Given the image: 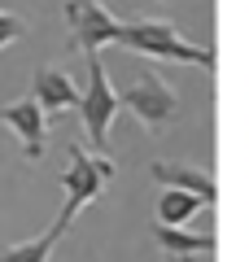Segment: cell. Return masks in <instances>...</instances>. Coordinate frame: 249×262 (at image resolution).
<instances>
[{
    "label": "cell",
    "instance_id": "cell-1",
    "mask_svg": "<svg viewBox=\"0 0 249 262\" xmlns=\"http://www.w3.org/2000/svg\"><path fill=\"white\" fill-rule=\"evenodd\" d=\"M118 44L127 53L153 57V61H184V66H201V70H214V48L197 44V39L179 35V27L162 18H144V22H122Z\"/></svg>",
    "mask_w": 249,
    "mask_h": 262
},
{
    "label": "cell",
    "instance_id": "cell-2",
    "mask_svg": "<svg viewBox=\"0 0 249 262\" xmlns=\"http://www.w3.org/2000/svg\"><path fill=\"white\" fill-rule=\"evenodd\" d=\"M114 170H118V166H114L110 153H96V149H83V144H70V153H66V170H61L66 201H61V210H57V219H53L61 232L79 219L83 206H92L96 196L105 192V184L114 179Z\"/></svg>",
    "mask_w": 249,
    "mask_h": 262
},
{
    "label": "cell",
    "instance_id": "cell-3",
    "mask_svg": "<svg viewBox=\"0 0 249 262\" xmlns=\"http://www.w3.org/2000/svg\"><path fill=\"white\" fill-rule=\"evenodd\" d=\"M118 96H122V110H127L144 131H166L171 122H175V114H179L175 88L166 83L157 70H149V66L131 75V83L122 88Z\"/></svg>",
    "mask_w": 249,
    "mask_h": 262
},
{
    "label": "cell",
    "instance_id": "cell-4",
    "mask_svg": "<svg viewBox=\"0 0 249 262\" xmlns=\"http://www.w3.org/2000/svg\"><path fill=\"white\" fill-rule=\"evenodd\" d=\"M118 110H122V96L110 83V75H105V61L96 53H88V88H83L79 114H83V127H88V144L96 153L110 149V131H114Z\"/></svg>",
    "mask_w": 249,
    "mask_h": 262
},
{
    "label": "cell",
    "instance_id": "cell-5",
    "mask_svg": "<svg viewBox=\"0 0 249 262\" xmlns=\"http://www.w3.org/2000/svg\"><path fill=\"white\" fill-rule=\"evenodd\" d=\"M66 27H70V44L83 48V53H101L105 44H118L122 18L110 13L101 0H66L61 5Z\"/></svg>",
    "mask_w": 249,
    "mask_h": 262
},
{
    "label": "cell",
    "instance_id": "cell-6",
    "mask_svg": "<svg viewBox=\"0 0 249 262\" xmlns=\"http://www.w3.org/2000/svg\"><path fill=\"white\" fill-rule=\"evenodd\" d=\"M0 122L13 127V136H18L22 153H27L31 162L44 158V149H48V110L35 96H22V101L5 105V110H0Z\"/></svg>",
    "mask_w": 249,
    "mask_h": 262
},
{
    "label": "cell",
    "instance_id": "cell-7",
    "mask_svg": "<svg viewBox=\"0 0 249 262\" xmlns=\"http://www.w3.org/2000/svg\"><path fill=\"white\" fill-rule=\"evenodd\" d=\"M149 175H153L162 188H184V192L201 196V201H205V210H214V201H219V184H214V175H210V170H201V166L153 162V166H149Z\"/></svg>",
    "mask_w": 249,
    "mask_h": 262
},
{
    "label": "cell",
    "instance_id": "cell-8",
    "mask_svg": "<svg viewBox=\"0 0 249 262\" xmlns=\"http://www.w3.org/2000/svg\"><path fill=\"white\" fill-rule=\"evenodd\" d=\"M31 96L44 105L48 114H66L83 101V88H74V79L57 66H39L35 70V83H31Z\"/></svg>",
    "mask_w": 249,
    "mask_h": 262
},
{
    "label": "cell",
    "instance_id": "cell-9",
    "mask_svg": "<svg viewBox=\"0 0 249 262\" xmlns=\"http://www.w3.org/2000/svg\"><path fill=\"white\" fill-rule=\"evenodd\" d=\"M153 241H157V249H162L171 262H197V258H210L214 253V232H188V227L157 223Z\"/></svg>",
    "mask_w": 249,
    "mask_h": 262
},
{
    "label": "cell",
    "instance_id": "cell-10",
    "mask_svg": "<svg viewBox=\"0 0 249 262\" xmlns=\"http://www.w3.org/2000/svg\"><path fill=\"white\" fill-rule=\"evenodd\" d=\"M197 210H205V201L184 192V188H162V196H157V223L166 227H188L197 219Z\"/></svg>",
    "mask_w": 249,
    "mask_h": 262
},
{
    "label": "cell",
    "instance_id": "cell-11",
    "mask_svg": "<svg viewBox=\"0 0 249 262\" xmlns=\"http://www.w3.org/2000/svg\"><path fill=\"white\" fill-rule=\"evenodd\" d=\"M61 236H66V232L53 223L48 232L31 236V241H13V245H5V249H0V262H48Z\"/></svg>",
    "mask_w": 249,
    "mask_h": 262
},
{
    "label": "cell",
    "instance_id": "cell-12",
    "mask_svg": "<svg viewBox=\"0 0 249 262\" xmlns=\"http://www.w3.org/2000/svg\"><path fill=\"white\" fill-rule=\"evenodd\" d=\"M27 35V22L18 18V13H9V9H0V53L9 44H18V39Z\"/></svg>",
    "mask_w": 249,
    "mask_h": 262
},
{
    "label": "cell",
    "instance_id": "cell-13",
    "mask_svg": "<svg viewBox=\"0 0 249 262\" xmlns=\"http://www.w3.org/2000/svg\"><path fill=\"white\" fill-rule=\"evenodd\" d=\"M162 5H171V0H162Z\"/></svg>",
    "mask_w": 249,
    "mask_h": 262
}]
</instances>
